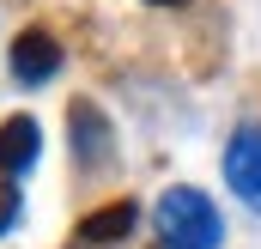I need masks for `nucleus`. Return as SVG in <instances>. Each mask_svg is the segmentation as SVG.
Wrapping results in <instances>:
<instances>
[{
    "label": "nucleus",
    "instance_id": "nucleus-5",
    "mask_svg": "<svg viewBox=\"0 0 261 249\" xmlns=\"http://www.w3.org/2000/svg\"><path fill=\"white\" fill-rule=\"evenodd\" d=\"M37 152H43V134H37V122H31V116L0 122V177L31 170V164H37Z\"/></svg>",
    "mask_w": 261,
    "mask_h": 249
},
{
    "label": "nucleus",
    "instance_id": "nucleus-6",
    "mask_svg": "<svg viewBox=\"0 0 261 249\" xmlns=\"http://www.w3.org/2000/svg\"><path fill=\"white\" fill-rule=\"evenodd\" d=\"M67 122H73V152L79 158H103V146H110V134H103V116H97V104H73L67 110Z\"/></svg>",
    "mask_w": 261,
    "mask_h": 249
},
{
    "label": "nucleus",
    "instance_id": "nucleus-3",
    "mask_svg": "<svg viewBox=\"0 0 261 249\" xmlns=\"http://www.w3.org/2000/svg\"><path fill=\"white\" fill-rule=\"evenodd\" d=\"M134 225H140V207H134V201H110V207H97V213H85V219H79L73 249H116Z\"/></svg>",
    "mask_w": 261,
    "mask_h": 249
},
{
    "label": "nucleus",
    "instance_id": "nucleus-4",
    "mask_svg": "<svg viewBox=\"0 0 261 249\" xmlns=\"http://www.w3.org/2000/svg\"><path fill=\"white\" fill-rule=\"evenodd\" d=\"M12 79L18 85H43V79H55V67H61V43L49 37V31H18V43H12Z\"/></svg>",
    "mask_w": 261,
    "mask_h": 249
},
{
    "label": "nucleus",
    "instance_id": "nucleus-2",
    "mask_svg": "<svg viewBox=\"0 0 261 249\" xmlns=\"http://www.w3.org/2000/svg\"><path fill=\"white\" fill-rule=\"evenodd\" d=\"M225 177H231V194L261 213V128H243L225 146Z\"/></svg>",
    "mask_w": 261,
    "mask_h": 249
},
{
    "label": "nucleus",
    "instance_id": "nucleus-7",
    "mask_svg": "<svg viewBox=\"0 0 261 249\" xmlns=\"http://www.w3.org/2000/svg\"><path fill=\"white\" fill-rule=\"evenodd\" d=\"M18 225V183L12 177H0V237Z\"/></svg>",
    "mask_w": 261,
    "mask_h": 249
},
{
    "label": "nucleus",
    "instance_id": "nucleus-1",
    "mask_svg": "<svg viewBox=\"0 0 261 249\" xmlns=\"http://www.w3.org/2000/svg\"><path fill=\"white\" fill-rule=\"evenodd\" d=\"M152 219H158L164 249H213L219 243V207L200 188H164Z\"/></svg>",
    "mask_w": 261,
    "mask_h": 249
},
{
    "label": "nucleus",
    "instance_id": "nucleus-8",
    "mask_svg": "<svg viewBox=\"0 0 261 249\" xmlns=\"http://www.w3.org/2000/svg\"><path fill=\"white\" fill-rule=\"evenodd\" d=\"M152 6H189V0H152Z\"/></svg>",
    "mask_w": 261,
    "mask_h": 249
}]
</instances>
